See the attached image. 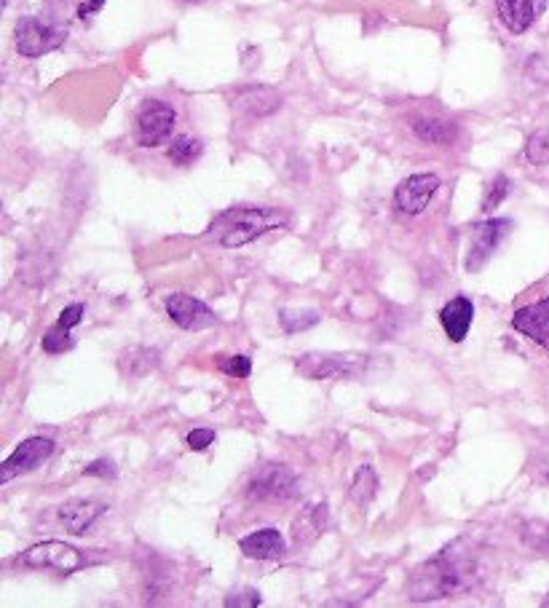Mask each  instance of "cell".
Instances as JSON below:
<instances>
[{"label":"cell","instance_id":"1","mask_svg":"<svg viewBox=\"0 0 549 608\" xmlns=\"http://www.w3.org/2000/svg\"><path fill=\"white\" fill-rule=\"evenodd\" d=\"M477 579H480V563L472 544L466 539H456L410 574L408 590L410 598L421 603V600L450 598L458 592L472 590Z\"/></svg>","mask_w":549,"mask_h":608},{"label":"cell","instance_id":"2","mask_svg":"<svg viewBox=\"0 0 549 608\" xmlns=\"http://www.w3.org/2000/svg\"><path fill=\"white\" fill-rule=\"evenodd\" d=\"M284 225H287V215L279 209L236 207L217 217L212 231L220 234V244L225 250H233V247H244V244L255 242L258 236L268 234L274 228H284Z\"/></svg>","mask_w":549,"mask_h":608},{"label":"cell","instance_id":"3","mask_svg":"<svg viewBox=\"0 0 549 608\" xmlns=\"http://www.w3.org/2000/svg\"><path fill=\"white\" fill-rule=\"evenodd\" d=\"M370 357L365 354H338V351H308L295 359L298 373L308 381H343L365 375Z\"/></svg>","mask_w":549,"mask_h":608},{"label":"cell","instance_id":"4","mask_svg":"<svg viewBox=\"0 0 549 608\" xmlns=\"http://www.w3.org/2000/svg\"><path fill=\"white\" fill-rule=\"evenodd\" d=\"M97 560L100 558L92 560L89 555H86V552L75 550L73 544L57 542V539L33 544L30 550L19 555V563H22V566L54 568V571H59V574H73V571H81V568L92 566V563H97Z\"/></svg>","mask_w":549,"mask_h":608},{"label":"cell","instance_id":"5","mask_svg":"<svg viewBox=\"0 0 549 608\" xmlns=\"http://www.w3.org/2000/svg\"><path fill=\"white\" fill-rule=\"evenodd\" d=\"M177 124V113L169 102L148 100L134 121V140L140 148H159L172 137Z\"/></svg>","mask_w":549,"mask_h":608},{"label":"cell","instance_id":"6","mask_svg":"<svg viewBox=\"0 0 549 608\" xmlns=\"http://www.w3.org/2000/svg\"><path fill=\"white\" fill-rule=\"evenodd\" d=\"M252 501H290L298 496V477L284 464H263L247 485Z\"/></svg>","mask_w":549,"mask_h":608},{"label":"cell","instance_id":"7","mask_svg":"<svg viewBox=\"0 0 549 608\" xmlns=\"http://www.w3.org/2000/svg\"><path fill=\"white\" fill-rule=\"evenodd\" d=\"M512 231V220L507 217H493L485 223H477L472 228V242H469V255H466V271L477 274L483 271L485 263L491 260V255L499 250V244L504 242V236Z\"/></svg>","mask_w":549,"mask_h":608},{"label":"cell","instance_id":"8","mask_svg":"<svg viewBox=\"0 0 549 608\" xmlns=\"http://www.w3.org/2000/svg\"><path fill=\"white\" fill-rule=\"evenodd\" d=\"M14 38H17V51L22 57H43L65 41V33L57 30V27L43 25L41 19L35 17H22L17 22V30H14Z\"/></svg>","mask_w":549,"mask_h":608},{"label":"cell","instance_id":"9","mask_svg":"<svg viewBox=\"0 0 549 608\" xmlns=\"http://www.w3.org/2000/svg\"><path fill=\"white\" fill-rule=\"evenodd\" d=\"M51 453H54V440H49V437H30V440L22 442V445L11 453L9 459L3 461V467H0V483L6 485L11 483L14 477L33 472V469H38L43 461L49 459Z\"/></svg>","mask_w":549,"mask_h":608},{"label":"cell","instance_id":"10","mask_svg":"<svg viewBox=\"0 0 549 608\" xmlns=\"http://www.w3.org/2000/svg\"><path fill=\"white\" fill-rule=\"evenodd\" d=\"M440 188V177L432 172L424 175H410L408 180H402L394 191V207L400 209L402 215H421L429 201L434 199V193Z\"/></svg>","mask_w":549,"mask_h":608},{"label":"cell","instance_id":"11","mask_svg":"<svg viewBox=\"0 0 549 608\" xmlns=\"http://www.w3.org/2000/svg\"><path fill=\"white\" fill-rule=\"evenodd\" d=\"M167 314L177 327L191 330V333H196V330H207V327L217 325L215 311L209 309L207 303H201L199 298L185 295V292H175V295H169Z\"/></svg>","mask_w":549,"mask_h":608},{"label":"cell","instance_id":"12","mask_svg":"<svg viewBox=\"0 0 549 608\" xmlns=\"http://www.w3.org/2000/svg\"><path fill=\"white\" fill-rule=\"evenodd\" d=\"M512 327L525 338H531L533 343H539L541 349L549 351V298L517 309L512 317Z\"/></svg>","mask_w":549,"mask_h":608},{"label":"cell","instance_id":"13","mask_svg":"<svg viewBox=\"0 0 549 608\" xmlns=\"http://www.w3.org/2000/svg\"><path fill=\"white\" fill-rule=\"evenodd\" d=\"M544 6H547V0H496L501 25L515 35L528 33Z\"/></svg>","mask_w":549,"mask_h":608},{"label":"cell","instance_id":"14","mask_svg":"<svg viewBox=\"0 0 549 608\" xmlns=\"http://www.w3.org/2000/svg\"><path fill=\"white\" fill-rule=\"evenodd\" d=\"M440 322H442V330H445V335H448L450 341L453 343L464 341L466 333H469V327L475 322V303H472V298L458 295V298H453L450 303H445L440 311Z\"/></svg>","mask_w":549,"mask_h":608},{"label":"cell","instance_id":"15","mask_svg":"<svg viewBox=\"0 0 549 608\" xmlns=\"http://www.w3.org/2000/svg\"><path fill=\"white\" fill-rule=\"evenodd\" d=\"M105 504H97L92 499H73L59 507V520L73 536L86 534V528H92L94 520L105 512Z\"/></svg>","mask_w":549,"mask_h":608},{"label":"cell","instance_id":"16","mask_svg":"<svg viewBox=\"0 0 549 608\" xmlns=\"http://www.w3.org/2000/svg\"><path fill=\"white\" fill-rule=\"evenodd\" d=\"M239 550L252 560H276L287 552V542L276 528H260L255 534L244 536L239 542Z\"/></svg>","mask_w":549,"mask_h":608},{"label":"cell","instance_id":"17","mask_svg":"<svg viewBox=\"0 0 549 608\" xmlns=\"http://www.w3.org/2000/svg\"><path fill=\"white\" fill-rule=\"evenodd\" d=\"M327 525V504H314V507H306L295 517V525H292V536L298 544H311L317 539Z\"/></svg>","mask_w":549,"mask_h":608},{"label":"cell","instance_id":"18","mask_svg":"<svg viewBox=\"0 0 549 608\" xmlns=\"http://www.w3.org/2000/svg\"><path fill=\"white\" fill-rule=\"evenodd\" d=\"M159 367V351L156 349H142V346H134V349L124 351L121 359H118V370L126 378H142L148 375L150 370Z\"/></svg>","mask_w":549,"mask_h":608},{"label":"cell","instance_id":"19","mask_svg":"<svg viewBox=\"0 0 549 608\" xmlns=\"http://www.w3.org/2000/svg\"><path fill=\"white\" fill-rule=\"evenodd\" d=\"M279 105H282V97L276 92H271V89H266V86L247 89V92H242L236 97V108L244 110V113H250V116H268V113H274Z\"/></svg>","mask_w":549,"mask_h":608},{"label":"cell","instance_id":"20","mask_svg":"<svg viewBox=\"0 0 549 608\" xmlns=\"http://www.w3.org/2000/svg\"><path fill=\"white\" fill-rule=\"evenodd\" d=\"M413 132L418 140L429 142V145H450L456 140V124H450L445 118H416Z\"/></svg>","mask_w":549,"mask_h":608},{"label":"cell","instance_id":"21","mask_svg":"<svg viewBox=\"0 0 549 608\" xmlns=\"http://www.w3.org/2000/svg\"><path fill=\"white\" fill-rule=\"evenodd\" d=\"M201 150H204L201 140H196L191 134H180V137H175L172 145H169L167 156L172 164H177V167H191L193 161L201 156Z\"/></svg>","mask_w":549,"mask_h":608},{"label":"cell","instance_id":"22","mask_svg":"<svg viewBox=\"0 0 549 608\" xmlns=\"http://www.w3.org/2000/svg\"><path fill=\"white\" fill-rule=\"evenodd\" d=\"M378 493V475H375L373 467H359L357 475H354V483H351V499L357 501L359 507H367L370 501L375 499Z\"/></svg>","mask_w":549,"mask_h":608},{"label":"cell","instance_id":"23","mask_svg":"<svg viewBox=\"0 0 549 608\" xmlns=\"http://www.w3.org/2000/svg\"><path fill=\"white\" fill-rule=\"evenodd\" d=\"M322 322V314L314 309H284L279 314V325L284 327V333H303V330H311Z\"/></svg>","mask_w":549,"mask_h":608},{"label":"cell","instance_id":"24","mask_svg":"<svg viewBox=\"0 0 549 608\" xmlns=\"http://www.w3.org/2000/svg\"><path fill=\"white\" fill-rule=\"evenodd\" d=\"M523 542L525 547L549 555V520H531V523H525Z\"/></svg>","mask_w":549,"mask_h":608},{"label":"cell","instance_id":"25","mask_svg":"<svg viewBox=\"0 0 549 608\" xmlns=\"http://www.w3.org/2000/svg\"><path fill=\"white\" fill-rule=\"evenodd\" d=\"M525 159L536 164V167H544L549 164V129H539L533 132L525 142Z\"/></svg>","mask_w":549,"mask_h":608},{"label":"cell","instance_id":"26","mask_svg":"<svg viewBox=\"0 0 549 608\" xmlns=\"http://www.w3.org/2000/svg\"><path fill=\"white\" fill-rule=\"evenodd\" d=\"M509 188H512V183H509L507 175H496L493 177V183L485 188V196H483V212H493V209L499 207L501 201L509 196Z\"/></svg>","mask_w":549,"mask_h":608},{"label":"cell","instance_id":"27","mask_svg":"<svg viewBox=\"0 0 549 608\" xmlns=\"http://www.w3.org/2000/svg\"><path fill=\"white\" fill-rule=\"evenodd\" d=\"M73 343H75L73 335H70L67 327L54 325L49 333L43 335V351H49V354H62V351H70L73 349Z\"/></svg>","mask_w":549,"mask_h":608},{"label":"cell","instance_id":"28","mask_svg":"<svg viewBox=\"0 0 549 608\" xmlns=\"http://www.w3.org/2000/svg\"><path fill=\"white\" fill-rule=\"evenodd\" d=\"M223 373L233 375V378H247L252 373V359L244 357V354L223 359Z\"/></svg>","mask_w":549,"mask_h":608},{"label":"cell","instance_id":"29","mask_svg":"<svg viewBox=\"0 0 549 608\" xmlns=\"http://www.w3.org/2000/svg\"><path fill=\"white\" fill-rule=\"evenodd\" d=\"M84 475L102 477V480H116L118 469H116V464H113V461L97 459V461H94V464H89V467L84 469Z\"/></svg>","mask_w":549,"mask_h":608},{"label":"cell","instance_id":"30","mask_svg":"<svg viewBox=\"0 0 549 608\" xmlns=\"http://www.w3.org/2000/svg\"><path fill=\"white\" fill-rule=\"evenodd\" d=\"M84 303H70L67 309H62V314H59L57 325L59 327H67V330H73L81 319H84Z\"/></svg>","mask_w":549,"mask_h":608},{"label":"cell","instance_id":"31","mask_svg":"<svg viewBox=\"0 0 549 608\" xmlns=\"http://www.w3.org/2000/svg\"><path fill=\"white\" fill-rule=\"evenodd\" d=\"M215 442V432L212 429H193L188 434V448L191 450H207Z\"/></svg>","mask_w":549,"mask_h":608},{"label":"cell","instance_id":"32","mask_svg":"<svg viewBox=\"0 0 549 608\" xmlns=\"http://www.w3.org/2000/svg\"><path fill=\"white\" fill-rule=\"evenodd\" d=\"M236 598H225V606H260V592L258 590H242L233 592Z\"/></svg>","mask_w":549,"mask_h":608},{"label":"cell","instance_id":"33","mask_svg":"<svg viewBox=\"0 0 549 608\" xmlns=\"http://www.w3.org/2000/svg\"><path fill=\"white\" fill-rule=\"evenodd\" d=\"M102 6H105V0H86V3L78 6V19L94 17L97 11H102Z\"/></svg>","mask_w":549,"mask_h":608},{"label":"cell","instance_id":"34","mask_svg":"<svg viewBox=\"0 0 549 608\" xmlns=\"http://www.w3.org/2000/svg\"><path fill=\"white\" fill-rule=\"evenodd\" d=\"M183 3H199V0H183Z\"/></svg>","mask_w":549,"mask_h":608},{"label":"cell","instance_id":"35","mask_svg":"<svg viewBox=\"0 0 549 608\" xmlns=\"http://www.w3.org/2000/svg\"><path fill=\"white\" fill-rule=\"evenodd\" d=\"M544 606H549V598H547V600H544Z\"/></svg>","mask_w":549,"mask_h":608}]
</instances>
